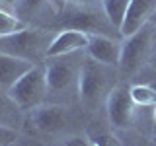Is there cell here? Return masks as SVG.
<instances>
[{
	"label": "cell",
	"instance_id": "obj_10",
	"mask_svg": "<svg viewBox=\"0 0 156 146\" xmlns=\"http://www.w3.org/2000/svg\"><path fill=\"white\" fill-rule=\"evenodd\" d=\"M154 14H156V0H131L123 19V26L119 29V35L129 37L136 33L140 27L150 23Z\"/></svg>",
	"mask_w": 156,
	"mask_h": 146
},
{
	"label": "cell",
	"instance_id": "obj_15",
	"mask_svg": "<svg viewBox=\"0 0 156 146\" xmlns=\"http://www.w3.org/2000/svg\"><path fill=\"white\" fill-rule=\"evenodd\" d=\"M26 27H27V23L23 22L20 16L0 8V37L14 35V33L22 31V29H26Z\"/></svg>",
	"mask_w": 156,
	"mask_h": 146
},
{
	"label": "cell",
	"instance_id": "obj_19",
	"mask_svg": "<svg viewBox=\"0 0 156 146\" xmlns=\"http://www.w3.org/2000/svg\"><path fill=\"white\" fill-rule=\"evenodd\" d=\"M92 138L98 142V146H121V142L115 138L113 134H109V133H101V134H96V136H92Z\"/></svg>",
	"mask_w": 156,
	"mask_h": 146
},
{
	"label": "cell",
	"instance_id": "obj_9",
	"mask_svg": "<svg viewBox=\"0 0 156 146\" xmlns=\"http://www.w3.org/2000/svg\"><path fill=\"white\" fill-rule=\"evenodd\" d=\"M86 55L98 62L119 68L121 62V41L104 33H92L90 43L86 47Z\"/></svg>",
	"mask_w": 156,
	"mask_h": 146
},
{
	"label": "cell",
	"instance_id": "obj_14",
	"mask_svg": "<svg viewBox=\"0 0 156 146\" xmlns=\"http://www.w3.org/2000/svg\"><path fill=\"white\" fill-rule=\"evenodd\" d=\"M129 96L136 107H154L156 105V90L148 82H139V84L129 86Z\"/></svg>",
	"mask_w": 156,
	"mask_h": 146
},
{
	"label": "cell",
	"instance_id": "obj_22",
	"mask_svg": "<svg viewBox=\"0 0 156 146\" xmlns=\"http://www.w3.org/2000/svg\"><path fill=\"white\" fill-rule=\"evenodd\" d=\"M150 66L156 70V49H154V53H152V58H150Z\"/></svg>",
	"mask_w": 156,
	"mask_h": 146
},
{
	"label": "cell",
	"instance_id": "obj_6",
	"mask_svg": "<svg viewBox=\"0 0 156 146\" xmlns=\"http://www.w3.org/2000/svg\"><path fill=\"white\" fill-rule=\"evenodd\" d=\"M61 26L65 29H80L86 33H104L107 35V31H115L109 26L105 16H100L96 10H90L88 6H74L70 4V8L62 10L61 14Z\"/></svg>",
	"mask_w": 156,
	"mask_h": 146
},
{
	"label": "cell",
	"instance_id": "obj_3",
	"mask_svg": "<svg viewBox=\"0 0 156 146\" xmlns=\"http://www.w3.org/2000/svg\"><path fill=\"white\" fill-rule=\"evenodd\" d=\"M84 61H86V51L47 58L45 76H47L49 94H72V92L78 94V80H80Z\"/></svg>",
	"mask_w": 156,
	"mask_h": 146
},
{
	"label": "cell",
	"instance_id": "obj_26",
	"mask_svg": "<svg viewBox=\"0 0 156 146\" xmlns=\"http://www.w3.org/2000/svg\"><path fill=\"white\" fill-rule=\"evenodd\" d=\"M152 136H154V140H156V125H154V130H152Z\"/></svg>",
	"mask_w": 156,
	"mask_h": 146
},
{
	"label": "cell",
	"instance_id": "obj_16",
	"mask_svg": "<svg viewBox=\"0 0 156 146\" xmlns=\"http://www.w3.org/2000/svg\"><path fill=\"white\" fill-rule=\"evenodd\" d=\"M18 113H22V111L14 105V101L8 97V94L0 88V123L8 125V127H14L12 121H14V117Z\"/></svg>",
	"mask_w": 156,
	"mask_h": 146
},
{
	"label": "cell",
	"instance_id": "obj_13",
	"mask_svg": "<svg viewBox=\"0 0 156 146\" xmlns=\"http://www.w3.org/2000/svg\"><path fill=\"white\" fill-rule=\"evenodd\" d=\"M131 0H101V12L107 18L109 26L119 33L121 26H123V19L127 14V8H129Z\"/></svg>",
	"mask_w": 156,
	"mask_h": 146
},
{
	"label": "cell",
	"instance_id": "obj_2",
	"mask_svg": "<svg viewBox=\"0 0 156 146\" xmlns=\"http://www.w3.org/2000/svg\"><path fill=\"white\" fill-rule=\"evenodd\" d=\"M55 33L41 27H26L22 31L8 37H0V53L26 58V61L39 64L47 58V49L51 45Z\"/></svg>",
	"mask_w": 156,
	"mask_h": 146
},
{
	"label": "cell",
	"instance_id": "obj_12",
	"mask_svg": "<svg viewBox=\"0 0 156 146\" xmlns=\"http://www.w3.org/2000/svg\"><path fill=\"white\" fill-rule=\"evenodd\" d=\"M35 66L33 62L26 61V58H20L8 53H0V88L4 92H8L16 82L26 74L27 70Z\"/></svg>",
	"mask_w": 156,
	"mask_h": 146
},
{
	"label": "cell",
	"instance_id": "obj_23",
	"mask_svg": "<svg viewBox=\"0 0 156 146\" xmlns=\"http://www.w3.org/2000/svg\"><path fill=\"white\" fill-rule=\"evenodd\" d=\"M148 84H152V86H154V90H156V70H154V76H152V78H148Z\"/></svg>",
	"mask_w": 156,
	"mask_h": 146
},
{
	"label": "cell",
	"instance_id": "obj_17",
	"mask_svg": "<svg viewBox=\"0 0 156 146\" xmlns=\"http://www.w3.org/2000/svg\"><path fill=\"white\" fill-rule=\"evenodd\" d=\"M58 146H98V142L88 134H68L61 138Z\"/></svg>",
	"mask_w": 156,
	"mask_h": 146
},
{
	"label": "cell",
	"instance_id": "obj_21",
	"mask_svg": "<svg viewBox=\"0 0 156 146\" xmlns=\"http://www.w3.org/2000/svg\"><path fill=\"white\" fill-rule=\"evenodd\" d=\"M0 2H2V4H6V6H14V8H16L18 4L22 2V0H0Z\"/></svg>",
	"mask_w": 156,
	"mask_h": 146
},
{
	"label": "cell",
	"instance_id": "obj_18",
	"mask_svg": "<svg viewBox=\"0 0 156 146\" xmlns=\"http://www.w3.org/2000/svg\"><path fill=\"white\" fill-rule=\"evenodd\" d=\"M18 130L16 127H8V125H2L0 123V146H10L18 140Z\"/></svg>",
	"mask_w": 156,
	"mask_h": 146
},
{
	"label": "cell",
	"instance_id": "obj_25",
	"mask_svg": "<svg viewBox=\"0 0 156 146\" xmlns=\"http://www.w3.org/2000/svg\"><path fill=\"white\" fill-rule=\"evenodd\" d=\"M150 22H152L154 26H156V14H154V16H152V19H150Z\"/></svg>",
	"mask_w": 156,
	"mask_h": 146
},
{
	"label": "cell",
	"instance_id": "obj_8",
	"mask_svg": "<svg viewBox=\"0 0 156 146\" xmlns=\"http://www.w3.org/2000/svg\"><path fill=\"white\" fill-rule=\"evenodd\" d=\"M31 123L39 133L55 134V133H61L70 123V113H68L65 105L43 103L31 111Z\"/></svg>",
	"mask_w": 156,
	"mask_h": 146
},
{
	"label": "cell",
	"instance_id": "obj_1",
	"mask_svg": "<svg viewBox=\"0 0 156 146\" xmlns=\"http://www.w3.org/2000/svg\"><path fill=\"white\" fill-rule=\"evenodd\" d=\"M117 86V68L98 62L86 55L84 66L78 80V97L88 107L105 103L111 90Z\"/></svg>",
	"mask_w": 156,
	"mask_h": 146
},
{
	"label": "cell",
	"instance_id": "obj_11",
	"mask_svg": "<svg viewBox=\"0 0 156 146\" xmlns=\"http://www.w3.org/2000/svg\"><path fill=\"white\" fill-rule=\"evenodd\" d=\"M88 43H90V33L80 31V29H62V31L55 33V37H53L51 45L47 49V58L86 51Z\"/></svg>",
	"mask_w": 156,
	"mask_h": 146
},
{
	"label": "cell",
	"instance_id": "obj_4",
	"mask_svg": "<svg viewBox=\"0 0 156 146\" xmlns=\"http://www.w3.org/2000/svg\"><path fill=\"white\" fill-rule=\"evenodd\" d=\"M6 94L22 113H31L33 109L43 105L47 99V94H49L45 66L35 64L31 70H27Z\"/></svg>",
	"mask_w": 156,
	"mask_h": 146
},
{
	"label": "cell",
	"instance_id": "obj_7",
	"mask_svg": "<svg viewBox=\"0 0 156 146\" xmlns=\"http://www.w3.org/2000/svg\"><path fill=\"white\" fill-rule=\"evenodd\" d=\"M135 107L136 105L129 96V88L125 90L123 86L117 84L105 101L107 119H109L111 127L113 129H129L135 119Z\"/></svg>",
	"mask_w": 156,
	"mask_h": 146
},
{
	"label": "cell",
	"instance_id": "obj_24",
	"mask_svg": "<svg viewBox=\"0 0 156 146\" xmlns=\"http://www.w3.org/2000/svg\"><path fill=\"white\" fill-rule=\"evenodd\" d=\"M152 119H154V125H156V105L152 107Z\"/></svg>",
	"mask_w": 156,
	"mask_h": 146
},
{
	"label": "cell",
	"instance_id": "obj_20",
	"mask_svg": "<svg viewBox=\"0 0 156 146\" xmlns=\"http://www.w3.org/2000/svg\"><path fill=\"white\" fill-rule=\"evenodd\" d=\"M62 2H68V4H74V6H90L94 0H62Z\"/></svg>",
	"mask_w": 156,
	"mask_h": 146
},
{
	"label": "cell",
	"instance_id": "obj_5",
	"mask_svg": "<svg viewBox=\"0 0 156 146\" xmlns=\"http://www.w3.org/2000/svg\"><path fill=\"white\" fill-rule=\"evenodd\" d=\"M154 49H156V26L150 22L133 35L123 37L119 68L127 74L139 72L152 58Z\"/></svg>",
	"mask_w": 156,
	"mask_h": 146
}]
</instances>
